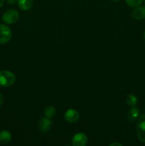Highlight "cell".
Here are the masks:
<instances>
[{"instance_id":"obj_9","label":"cell","mask_w":145,"mask_h":146,"mask_svg":"<svg viewBox=\"0 0 145 146\" xmlns=\"http://www.w3.org/2000/svg\"><path fill=\"white\" fill-rule=\"evenodd\" d=\"M132 15L135 19L141 20L145 18V7L138 6L132 11Z\"/></svg>"},{"instance_id":"obj_6","label":"cell","mask_w":145,"mask_h":146,"mask_svg":"<svg viewBox=\"0 0 145 146\" xmlns=\"http://www.w3.org/2000/svg\"><path fill=\"white\" fill-rule=\"evenodd\" d=\"M64 118L67 122L70 123H74L79 120L80 114L77 110L71 108V109H68V111H66V112L65 113Z\"/></svg>"},{"instance_id":"obj_5","label":"cell","mask_w":145,"mask_h":146,"mask_svg":"<svg viewBox=\"0 0 145 146\" xmlns=\"http://www.w3.org/2000/svg\"><path fill=\"white\" fill-rule=\"evenodd\" d=\"M88 136L84 133H78L72 139V144L74 146H85L88 143Z\"/></svg>"},{"instance_id":"obj_2","label":"cell","mask_w":145,"mask_h":146,"mask_svg":"<svg viewBox=\"0 0 145 146\" xmlns=\"http://www.w3.org/2000/svg\"><path fill=\"white\" fill-rule=\"evenodd\" d=\"M136 131L138 139L141 142L145 143V114H142L138 118Z\"/></svg>"},{"instance_id":"obj_10","label":"cell","mask_w":145,"mask_h":146,"mask_svg":"<svg viewBox=\"0 0 145 146\" xmlns=\"http://www.w3.org/2000/svg\"><path fill=\"white\" fill-rule=\"evenodd\" d=\"M11 141V134L8 131H0V144L7 145Z\"/></svg>"},{"instance_id":"obj_11","label":"cell","mask_w":145,"mask_h":146,"mask_svg":"<svg viewBox=\"0 0 145 146\" xmlns=\"http://www.w3.org/2000/svg\"><path fill=\"white\" fill-rule=\"evenodd\" d=\"M18 7L24 11L31 9L34 4V0H18Z\"/></svg>"},{"instance_id":"obj_12","label":"cell","mask_w":145,"mask_h":146,"mask_svg":"<svg viewBox=\"0 0 145 146\" xmlns=\"http://www.w3.org/2000/svg\"><path fill=\"white\" fill-rule=\"evenodd\" d=\"M44 115L46 118H52L55 115V108L53 106H48L44 110Z\"/></svg>"},{"instance_id":"obj_3","label":"cell","mask_w":145,"mask_h":146,"mask_svg":"<svg viewBox=\"0 0 145 146\" xmlns=\"http://www.w3.org/2000/svg\"><path fill=\"white\" fill-rule=\"evenodd\" d=\"M19 19V14L16 10L9 9L3 14L2 20L4 23L13 24L16 22Z\"/></svg>"},{"instance_id":"obj_14","label":"cell","mask_w":145,"mask_h":146,"mask_svg":"<svg viewBox=\"0 0 145 146\" xmlns=\"http://www.w3.org/2000/svg\"><path fill=\"white\" fill-rule=\"evenodd\" d=\"M128 6L132 7H136L140 5L144 0H125Z\"/></svg>"},{"instance_id":"obj_21","label":"cell","mask_w":145,"mask_h":146,"mask_svg":"<svg viewBox=\"0 0 145 146\" xmlns=\"http://www.w3.org/2000/svg\"><path fill=\"white\" fill-rule=\"evenodd\" d=\"M144 7H145V1H144Z\"/></svg>"},{"instance_id":"obj_8","label":"cell","mask_w":145,"mask_h":146,"mask_svg":"<svg viewBox=\"0 0 145 146\" xmlns=\"http://www.w3.org/2000/svg\"><path fill=\"white\" fill-rule=\"evenodd\" d=\"M139 116H140V111H139V109L136 108L135 106H133L128 111L127 118V120L129 122H134L135 121L138 120Z\"/></svg>"},{"instance_id":"obj_13","label":"cell","mask_w":145,"mask_h":146,"mask_svg":"<svg viewBox=\"0 0 145 146\" xmlns=\"http://www.w3.org/2000/svg\"><path fill=\"white\" fill-rule=\"evenodd\" d=\"M126 102L129 106H135L137 104V98L134 94H129L126 98Z\"/></svg>"},{"instance_id":"obj_20","label":"cell","mask_w":145,"mask_h":146,"mask_svg":"<svg viewBox=\"0 0 145 146\" xmlns=\"http://www.w3.org/2000/svg\"><path fill=\"white\" fill-rule=\"evenodd\" d=\"M112 1H119V0H112Z\"/></svg>"},{"instance_id":"obj_19","label":"cell","mask_w":145,"mask_h":146,"mask_svg":"<svg viewBox=\"0 0 145 146\" xmlns=\"http://www.w3.org/2000/svg\"><path fill=\"white\" fill-rule=\"evenodd\" d=\"M144 40H145V31H144Z\"/></svg>"},{"instance_id":"obj_7","label":"cell","mask_w":145,"mask_h":146,"mask_svg":"<svg viewBox=\"0 0 145 146\" xmlns=\"http://www.w3.org/2000/svg\"><path fill=\"white\" fill-rule=\"evenodd\" d=\"M52 126V122L50 120V118H41L38 121V129L42 133H46L49 131Z\"/></svg>"},{"instance_id":"obj_15","label":"cell","mask_w":145,"mask_h":146,"mask_svg":"<svg viewBox=\"0 0 145 146\" xmlns=\"http://www.w3.org/2000/svg\"><path fill=\"white\" fill-rule=\"evenodd\" d=\"M3 102H4V97H3V96L0 94V108H1V106H2Z\"/></svg>"},{"instance_id":"obj_18","label":"cell","mask_w":145,"mask_h":146,"mask_svg":"<svg viewBox=\"0 0 145 146\" xmlns=\"http://www.w3.org/2000/svg\"><path fill=\"white\" fill-rule=\"evenodd\" d=\"M4 0H0V8L2 7L3 4H4Z\"/></svg>"},{"instance_id":"obj_1","label":"cell","mask_w":145,"mask_h":146,"mask_svg":"<svg viewBox=\"0 0 145 146\" xmlns=\"http://www.w3.org/2000/svg\"><path fill=\"white\" fill-rule=\"evenodd\" d=\"M16 76L9 71H0V86L10 87L14 84Z\"/></svg>"},{"instance_id":"obj_17","label":"cell","mask_w":145,"mask_h":146,"mask_svg":"<svg viewBox=\"0 0 145 146\" xmlns=\"http://www.w3.org/2000/svg\"><path fill=\"white\" fill-rule=\"evenodd\" d=\"M109 146H115V145H117V146H122V145L121 143H112L109 144Z\"/></svg>"},{"instance_id":"obj_16","label":"cell","mask_w":145,"mask_h":146,"mask_svg":"<svg viewBox=\"0 0 145 146\" xmlns=\"http://www.w3.org/2000/svg\"><path fill=\"white\" fill-rule=\"evenodd\" d=\"M18 0H7V3L9 4H14Z\"/></svg>"},{"instance_id":"obj_4","label":"cell","mask_w":145,"mask_h":146,"mask_svg":"<svg viewBox=\"0 0 145 146\" xmlns=\"http://www.w3.org/2000/svg\"><path fill=\"white\" fill-rule=\"evenodd\" d=\"M11 29L5 24H0V44H5L10 41L11 38Z\"/></svg>"}]
</instances>
